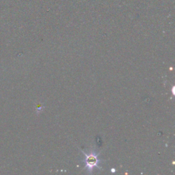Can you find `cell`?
<instances>
[{
    "mask_svg": "<svg viewBox=\"0 0 175 175\" xmlns=\"http://www.w3.org/2000/svg\"><path fill=\"white\" fill-rule=\"evenodd\" d=\"M84 153L86 155L85 163L86 168L89 170H92L95 167H99V159H98V155L94 152L90 153Z\"/></svg>",
    "mask_w": 175,
    "mask_h": 175,
    "instance_id": "obj_1",
    "label": "cell"
}]
</instances>
